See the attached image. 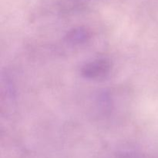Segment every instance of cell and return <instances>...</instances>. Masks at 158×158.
<instances>
[{
  "instance_id": "1",
  "label": "cell",
  "mask_w": 158,
  "mask_h": 158,
  "mask_svg": "<svg viewBox=\"0 0 158 158\" xmlns=\"http://www.w3.org/2000/svg\"><path fill=\"white\" fill-rule=\"evenodd\" d=\"M111 63L105 59H99L86 63L82 68V75L85 78L98 80L106 77L111 70Z\"/></svg>"
},
{
  "instance_id": "2",
  "label": "cell",
  "mask_w": 158,
  "mask_h": 158,
  "mask_svg": "<svg viewBox=\"0 0 158 158\" xmlns=\"http://www.w3.org/2000/svg\"><path fill=\"white\" fill-rule=\"evenodd\" d=\"M89 37V33L85 29H75L69 32L67 35V40L70 43H80L87 40Z\"/></svg>"
}]
</instances>
